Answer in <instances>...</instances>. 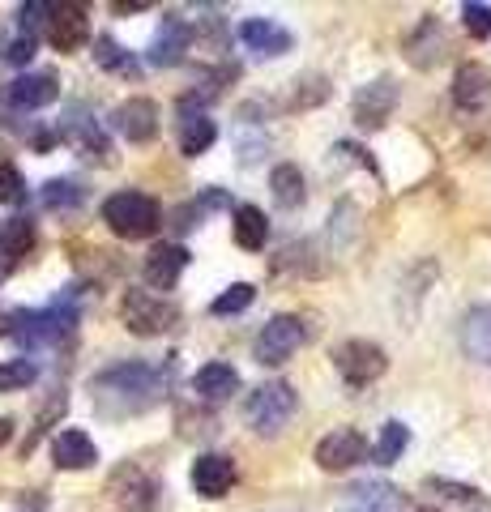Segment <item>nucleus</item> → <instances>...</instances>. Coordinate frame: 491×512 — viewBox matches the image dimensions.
Returning a JSON list of instances; mask_svg holds the SVG:
<instances>
[{"mask_svg": "<svg viewBox=\"0 0 491 512\" xmlns=\"http://www.w3.org/2000/svg\"><path fill=\"white\" fill-rule=\"evenodd\" d=\"M112 9L116 13H141V9H150V0H116Z\"/></svg>", "mask_w": 491, "mask_h": 512, "instance_id": "nucleus-39", "label": "nucleus"}, {"mask_svg": "<svg viewBox=\"0 0 491 512\" xmlns=\"http://www.w3.org/2000/svg\"><path fill=\"white\" fill-rule=\"evenodd\" d=\"M453 103L462 111L491 107V69H487V64H479V60L457 64V73H453Z\"/></svg>", "mask_w": 491, "mask_h": 512, "instance_id": "nucleus-13", "label": "nucleus"}, {"mask_svg": "<svg viewBox=\"0 0 491 512\" xmlns=\"http://www.w3.org/2000/svg\"><path fill=\"white\" fill-rule=\"evenodd\" d=\"M94 60H99V69L116 73V77H141L137 56L124 52V47H120L112 35H99V39H94Z\"/></svg>", "mask_w": 491, "mask_h": 512, "instance_id": "nucleus-27", "label": "nucleus"}, {"mask_svg": "<svg viewBox=\"0 0 491 512\" xmlns=\"http://www.w3.org/2000/svg\"><path fill=\"white\" fill-rule=\"evenodd\" d=\"M462 355L491 367V303L487 308H474L462 320Z\"/></svg>", "mask_w": 491, "mask_h": 512, "instance_id": "nucleus-21", "label": "nucleus"}, {"mask_svg": "<svg viewBox=\"0 0 491 512\" xmlns=\"http://www.w3.org/2000/svg\"><path fill=\"white\" fill-rule=\"evenodd\" d=\"M52 457H56V470H90L99 461V448H94L86 431L65 427L52 436Z\"/></svg>", "mask_w": 491, "mask_h": 512, "instance_id": "nucleus-16", "label": "nucleus"}, {"mask_svg": "<svg viewBox=\"0 0 491 512\" xmlns=\"http://www.w3.org/2000/svg\"><path fill=\"white\" fill-rule=\"evenodd\" d=\"M73 325H77V312L56 303V308H47V312H18V320H13V338L30 350H39V346L69 338Z\"/></svg>", "mask_w": 491, "mask_h": 512, "instance_id": "nucleus-7", "label": "nucleus"}, {"mask_svg": "<svg viewBox=\"0 0 491 512\" xmlns=\"http://www.w3.org/2000/svg\"><path fill=\"white\" fill-rule=\"evenodd\" d=\"M103 222L120 239H146L158 231V205L146 192H116L103 201Z\"/></svg>", "mask_w": 491, "mask_h": 512, "instance_id": "nucleus-4", "label": "nucleus"}, {"mask_svg": "<svg viewBox=\"0 0 491 512\" xmlns=\"http://www.w3.org/2000/svg\"><path fill=\"white\" fill-rule=\"evenodd\" d=\"M269 188H274V201L282 205V210H299V205H304V197H308L304 171H299L295 163L274 167V175H269Z\"/></svg>", "mask_w": 491, "mask_h": 512, "instance_id": "nucleus-26", "label": "nucleus"}, {"mask_svg": "<svg viewBox=\"0 0 491 512\" xmlns=\"http://www.w3.org/2000/svg\"><path fill=\"white\" fill-rule=\"evenodd\" d=\"M218 141V128H214V120L205 116V111H184V120H180V154H188V158H197V154H205Z\"/></svg>", "mask_w": 491, "mask_h": 512, "instance_id": "nucleus-24", "label": "nucleus"}, {"mask_svg": "<svg viewBox=\"0 0 491 512\" xmlns=\"http://www.w3.org/2000/svg\"><path fill=\"white\" fill-rule=\"evenodd\" d=\"M0 248H5L13 261L18 256H26L30 248H35V222H26V218H9L5 227H0Z\"/></svg>", "mask_w": 491, "mask_h": 512, "instance_id": "nucleus-29", "label": "nucleus"}, {"mask_svg": "<svg viewBox=\"0 0 491 512\" xmlns=\"http://www.w3.org/2000/svg\"><path fill=\"white\" fill-rule=\"evenodd\" d=\"M86 39H90L86 9L82 5H56L52 22H47V43H52L60 56H69V52H82Z\"/></svg>", "mask_w": 491, "mask_h": 512, "instance_id": "nucleus-11", "label": "nucleus"}, {"mask_svg": "<svg viewBox=\"0 0 491 512\" xmlns=\"http://www.w3.org/2000/svg\"><path fill=\"white\" fill-rule=\"evenodd\" d=\"M39 380V363L35 359H9L0 363V393H22Z\"/></svg>", "mask_w": 491, "mask_h": 512, "instance_id": "nucleus-30", "label": "nucleus"}, {"mask_svg": "<svg viewBox=\"0 0 491 512\" xmlns=\"http://www.w3.org/2000/svg\"><path fill=\"white\" fill-rule=\"evenodd\" d=\"M308 342V325L291 312H282L274 320H265V329L257 333V346H252V355H257L261 367H282L287 359H295V350Z\"/></svg>", "mask_w": 491, "mask_h": 512, "instance_id": "nucleus-5", "label": "nucleus"}, {"mask_svg": "<svg viewBox=\"0 0 491 512\" xmlns=\"http://www.w3.org/2000/svg\"><path fill=\"white\" fill-rule=\"evenodd\" d=\"M9 436H13V419H0V444H9Z\"/></svg>", "mask_w": 491, "mask_h": 512, "instance_id": "nucleus-42", "label": "nucleus"}, {"mask_svg": "<svg viewBox=\"0 0 491 512\" xmlns=\"http://www.w3.org/2000/svg\"><path fill=\"white\" fill-rule=\"evenodd\" d=\"M167 384H171V367H158V363H120V367H107L103 376H94V406L103 414H141L158 406L167 397Z\"/></svg>", "mask_w": 491, "mask_h": 512, "instance_id": "nucleus-1", "label": "nucleus"}, {"mask_svg": "<svg viewBox=\"0 0 491 512\" xmlns=\"http://www.w3.org/2000/svg\"><path fill=\"white\" fill-rule=\"evenodd\" d=\"M334 367H338V376L351 384V389H368L372 380L385 376L389 355L368 338H351V342H342L334 350Z\"/></svg>", "mask_w": 491, "mask_h": 512, "instance_id": "nucleus-6", "label": "nucleus"}, {"mask_svg": "<svg viewBox=\"0 0 491 512\" xmlns=\"http://www.w3.org/2000/svg\"><path fill=\"white\" fill-rule=\"evenodd\" d=\"M462 22L474 39H491V5H462Z\"/></svg>", "mask_w": 491, "mask_h": 512, "instance_id": "nucleus-36", "label": "nucleus"}, {"mask_svg": "<svg viewBox=\"0 0 491 512\" xmlns=\"http://www.w3.org/2000/svg\"><path fill=\"white\" fill-rule=\"evenodd\" d=\"M406 444H410V427L398 423V419H389L385 427H380V440L372 448V461H376V466H393V461L406 453Z\"/></svg>", "mask_w": 491, "mask_h": 512, "instance_id": "nucleus-28", "label": "nucleus"}, {"mask_svg": "<svg viewBox=\"0 0 491 512\" xmlns=\"http://www.w3.org/2000/svg\"><path fill=\"white\" fill-rule=\"evenodd\" d=\"M60 141H69L77 154L99 158V163H107V154H112V146H107V137H103V128L94 124V120H73V124H65V128H60Z\"/></svg>", "mask_w": 491, "mask_h": 512, "instance_id": "nucleus-23", "label": "nucleus"}, {"mask_svg": "<svg viewBox=\"0 0 491 512\" xmlns=\"http://www.w3.org/2000/svg\"><path fill=\"white\" fill-rule=\"evenodd\" d=\"M393 495L398 491H393L389 483H359V487H351V500L363 504L359 512H385V504L393 500Z\"/></svg>", "mask_w": 491, "mask_h": 512, "instance_id": "nucleus-32", "label": "nucleus"}, {"mask_svg": "<svg viewBox=\"0 0 491 512\" xmlns=\"http://www.w3.org/2000/svg\"><path fill=\"white\" fill-rule=\"evenodd\" d=\"M13 320H18V312H5V308H0V338H5V333H13Z\"/></svg>", "mask_w": 491, "mask_h": 512, "instance_id": "nucleus-41", "label": "nucleus"}, {"mask_svg": "<svg viewBox=\"0 0 491 512\" xmlns=\"http://www.w3.org/2000/svg\"><path fill=\"white\" fill-rule=\"evenodd\" d=\"M415 512H436V508H415Z\"/></svg>", "mask_w": 491, "mask_h": 512, "instance_id": "nucleus-43", "label": "nucleus"}, {"mask_svg": "<svg viewBox=\"0 0 491 512\" xmlns=\"http://www.w3.org/2000/svg\"><path fill=\"white\" fill-rule=\"evenodd\" d=\"M445 47H449L445 26H440L436 18H423L415 35L406 39V56H410L415 69H432V64H440V56H445Z\"/></svg>", "mask_w": 491, "mask_h": 512, "instance_id": "nucleus-19", "label": "nucleus"}, {"mask_svg": "<svg viewBox=\"0 0 491 512\" xmlns=\"http://www.w3.org/2000/svg\"><path fill=\"white\" fill-rule=\"evenodd\" d=\"M240 39L244 47H252L257 56H287L295 39H291V30H282L278 22H269V18H248L240 26Z\"/></svg>", "mask_w": 491, "mask_h": 512, "instance_id": "nucleus-18", "label": "nucleus"}, {"mask_svg": "<svg viewBox=\"0 0 491 512\" xmlns=\"http://www.w3.org/2000/svg\"><path fill=\"white\" fill-rule=\"evenodd\" d=\"M5 99L13 107H26V111L30 107H47V103L60 99V86H56L52 73H26V77H18V82H9Z\"/></svg>", "mask_w": 491, "mask_h": 512, "instance_id": "nucleus-20", "label": "nucleus"}, {"mask_svg": "<svg viewBox=\"0 0 491 512\" xmlns=\"http://www.w3.org/2000/svg\"><path fill=\"white\" fill-rule=\"evenodd\" d=\"M235 389H240V372L231 363H205L193 376V393L201 402H227Z\"/></svg>", "mask_w": 491, "mask_h": 512, "instance_id": "nucleus-22", "label": "nucleus"}, {"mask_svg": "<svg viewBox=\"0 0 491 512\" xmlns=\"http://www.w3.org/2000/svg\"><path fill=\"white\" fill-rule=\"evenodd\" d=\"M112 128H116L124 141H133V146H146V141L158 137V103L154 99H129V103H120L112 111Z\"/></svg>", "mask_w": 491, "mask_h": 512, "instance_id": "nucleus-10", "label": "nucleus"}, {"mask_svg": "<svg viewBox=\"0 0 491 512\" xmlns=\"http://www.w3.org/2000/svg\"><path fill=\"white\" fill-rule=\"evenodd\" d=\"M193 491L201 495V500H223V495L231 491L235 483V461L223 457V453H201L193 461Z\"/></svg>", "mask_w": 491, "mask_h": 512, "instance_id": "nucleus-12", "label": "nucleus"}, {"mask_svg": "<svg viewBox=\"0 0 491 512\" xmlns=\"http://www.w3.org/2000/svg\"><path fill=\"white\" fill-rule=\"evenodd\" d=\"M188 39H193L188 22L176 18V13H167L163 26H158V35H154V43H150V64L154 69H176V64L184 60V52H188Z\"/></svg>", "mask_w": 491, "mask_h": 512, "instance_id": "nucleus-14", "label": "nucleus"}, {"mask_svg": "<svg viewBox=\"0 0 491 512\" xmlns=\"http://www.w3.org/2000/svg\"><path fill=\"white\" fill-rule=\"evenodd\" d=\"M52 13H56V5H47V0H30V5H22V13H18L22 35H35V26L52 22Z\"/></svg>", "mask_w": 491, "mask_h": 512, "instance_id": "nucleus-37", "label": "nucleus"}, {"mask_svg": "<svg viewBox=\"0 0 491 512\" xmlns=\"http://www.w3.org/2000/svg\"><path fill=\"white\" fill-rule=\"evenodd\" d=\"M252 299H257V291H252L248 282H235V286H227V291L210 303V312L214 316H235V312H244Z\"/></svg>", "mask_w": 491, "mask_h": 512, "instance_id": "nucleus-31", "label": "nucleus"}, {"mask_svg": "<svg viewBox=\"0 0 491 512\" xmlns=\"http://www.w3.org/2000/svg\"><path fill=\"white\" fill-rule=\"evenodd\" d=\"M30 56H35V35H18L9 43V52H5L9 64H30Z\"/></svg>", "mask_w": 491, "mask_h": 512, "instance_id": "nucleus-38", "label": "nucleus"}, {"mask_svg": "<svg viewBox=\"0 0 491 512\" xmlns=\"http://www.w3.org/2000/svg\"><path fill=\"white\" fill-rule=\"evenodd\" d=\"M82 201V188L73 180H47L43 184V205L47 210H73V205Z\"/></svg>", "mask_w": 491, "mask_h": 512, "instance_id": "nucleus-33", "label": "nucleus"}, {"mask_svg": "<svg viewBox=\"0 0 491 512\" xmlns=\"http://www.w3.org/2000/svg\"><path fill=\"white\" fill-rule=\"evenodd\" d=\"M13 265H18V261H13V256H9L5 248H0V282H5V278L13 274Z\"/></svg>", "mask_w": 491, "mask_h": 512, "instance_id": "nucleus-40", "label": "nucleus"}, {"mask_svg": "<svg viewBox=\"0 0 491 512\" xmlns=\"http://www.w3.org/2000/svg\"><path fill=\"white\" fill-rule=\"evenodd\" d=\"M0 201L5 205H22L26 201V180H22V171L13 163H0Z\"/></svg>", "mask_w": 491, "mask_h": 512, "instance_id": "nucleus-35", "label": "nucleus"}, {"mask_svg": "<svg viewBox=\"0 0 491 512\" xmlns=\"http://www.w3.org/2000/svg\"><path fill=\"white\" fill-rule=\"evenodd\" d=\"M120 320L137 338H163V333L180 325V308L167 295H154V291H124Z\"/></svg>", "mask_w": 491, "mask_h": 512, "instance_id": "nucleus-2", "label": "nucleus"}, {"mask_svg": "<svg viewBox=\"0 0 491 512\" xmlns=\"http://www.w3.org/2000/svg\"><path fill=\"white\" fill-rule=\"evenodd\" d=\"M231 231H235V244H240V248L261 252L265 239H269V222H265V214L257 210V205H235Z\"/></svg>", "mask_w": 491, "mask_h": 512, "instance_id": "nucleus-25", "label": "nucleus"}, {"mask_svg": "<svg viewBox=\"0 0 491 512\" xmlns=\"http://www.w3.org/2000/svg\"><path fill=\"white\" fill-rule=\"evenodd\" d=\"M188 248L184 244H158L150 256H146V282L154 286V291H171V286L180 282V274L188 269Z\"/></svg>", "mask_w": 491, "mask_h": 512, "instance_id": "nucleus-15", "label": "nucleus"}, {"mask_svg": "<svg viewBox=\"0 0 491 512\" xmlns=\"http://www.w3.org/2000/svg\"><path fill=\"white\" fill-rule=\"evenodd\" d=\"M427 491H440V495H449V500H457V504H470V508H487L483 491L462 487V483H449V478H427Z\"/></svg>", "mask_w": 491, "mask_h": 512, "instance_id": "nucleus-34", "label": "nucleus"}, {"mask_svg": "<svg viewBox=\"0 0 491 512\" xmlns=\"http://www.w3.org/2000/svg\"><path fill=\"white\" fill-rule=\"evenodd\" d=\"M295 406H299V397H295L291 384L287 380H269L244 402V419H248L252 431H261V436H278V431L291 423Z\"/></svg>", "mask_w": 491, "mask_h": 512, "instance_id": "nucleus-3", "label": "nucleus"}, {"mask_svg": "<svg viewBox=\"0 0 491 512\" xmlns=\"http://www.w3.org/2000/svg\"><path fill=\"white\" fill-rule=\"evenodd\" d=\"M112 495H116V504L129 508V512H154L158 487H154L137 466H124V470L112 478Z\"/></svg>", "mask_w": 491, "mask_h": 512, "instance_id": "nucleus-17", "label": "nucleus"}, {"mask_svg": "<svg viewBox=\"0 0 491 512\" xmlns=\"http://www.w3.org/2000/svg\"><path fill=\"white\" fill-rule=\"evenodd\" d=\"M393 107H398V82L393 77H376L355 94V124L359 128H380L389 124Z\"/></svg>", "mask_w": 491, "mask_h": 512, "instance_id": "nucleus-9", "label": "nucleus"}, {"mask_svg": "<svg viewBox=\"0 0 491 512\" xmlns=\"http://www.w3.org/2000/svg\"><path fill=\"white\" fill-rule=\"evenodd\" d=\"M359 461H368V440H363V431H355V427H338L316 444V466L329 474H342V470L359 466Z\"/></svg>", "mask_w": 491, "mask_h": 512, "instance_id": "nucleus-8", "label": "nucleus"}]
</instances>
